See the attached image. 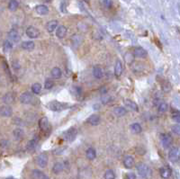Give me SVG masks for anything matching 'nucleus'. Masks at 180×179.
<instances>
[{
    "mask_svg": "<svg viewBox=\"0 0 180 179\" xmlns=\"http://www.w3.org/2000/svg\"><path fill=\"white\" fill-rule=\"evenodd\" d=\"M134 163H135V161H134L133 157L129 156V155L124 157V158H123V166H124L126 168H128V169L131 168V167L134 166Z\"/></svg>",
    "mask_w": 180,
    "mask_h": 179,
    "instance_id": "nucleus-12",
    "label": "nucleus"
},
{
    "mask_svg": "<svg viewBox=\"0 0 180 179\" xmlns=\"http://www.w3.org/2000/svg\"><path fill=\"white\" fill-rule=\"evenodd\" d=\"M85 1H86V2H88V0H85Z\"/></svg>",
    "mask_w": 180,
    "mask_h": 179,
    "instance_id": "nucleus-46",
    "label": "nucleus"
},
{
    "mask_svg": "<svg viewBox=\"0 0 180 179\" xmlns=\"http://www.w3.org/2000/svg\"><path fill=\"white\" fill-rule=\"evenodd\" d=\"M32 91L33 94L35 95H38L41 93V85L40 83H34L32 85Z\"/></svg>",
    "mask_w": 180,
    "mask_h": 179,
    "instance_id": "nucleus-33",
    "label": "nucleus"
},
{
    "mask_svg": "<svg viewBox=\"0 0 180 179\" xmlns=\"http://www.w3.org/2000/svg\"><path fill=\"white\" fill-rule=\"evenodd\" d=\"M39 127L43 131H47L50 129L49 121H48V119L46 117H42L41 119H40V121H39Z\"/></svg>",
    "mask_w": 180,
    "mask_h": 179,
    "instance_id": "nucleus-11",
    "label": "nucleus"
},
{
    "mask_svg": "<svg viewBox=\"0 0 180 179\" xmlns=\"http://www.w3.org/2000/svg\"><path fill=\"white\" fill-rule=\"evenodd\" d=\"M8 38H9L10 41H14V42H18V41H20V39H21V37H20L18 32L15 31V30H11V31L8 32Z\"/></svg>",
    "mask_w": 180,
    "mask_h": 179,
    "instance_id": "nucleus-18",
    "label": "nucleus"
},
{
    "mask_svg": "<svg viewBox=\"0 0 180 179\" xmlns=\"http://www.w3.org/2000/svg\"><path fill=\"white\" fill-rule=\"evenodd\" d=\"M133 55L137 58H144L147 56V52L146 50H144L142 47H138V48H135L133 51Z\"/></svg>",
    "mask_w": 180,
    "mask_h": 179,
    "instance_id": "nucleus-16",
    "label": "nucleus"
},
{
    "mask_svg": "<svg viewBox=\"0 0 180 179\" xmlns=\"http://www.w3.org/2000/svg\"><path fill=\"white\" fill-rule=\"evenodd\" d=\"M86 158H87L89 160H93V159H95L96 157H97V151H96V150L93 149V148H89V149H87L86 151Z\"/></svg>",
    "mask_w": 180,
    "mask_h": 179,
    "instance_id": "nucleus-26",
    "label": "nucleus"
},
{
    "mask_svg": "<svg viewBox=\"0 0 180 179\" xmlns=\"http://www.w3.org/2000/svg\"><path fill=\"white\" fill-rule=\"evenodd\" d=\"M6 179H16V178H15V177H12V176H10V177H7V178H6Z\"/></svg>",
    "mask_w": 180,
    "mask_h": 179,
    "instance_id": "nucleus-44",
    "label": "nucleus"
},
{
    "mask_svg": "<svg viewBox=\"0 0 180 179\" xmlns=\"http://www.w3.org/2000/svg\"><path fill=\"white\" fill-rule=\"evenodd\" d=\"M33 100V96L29 92H24L20 96V102L24 105L31 104Z\"/></svg>",
    "mask_w": 180,
    "mask_h": 179,
    "instance_id": "nucleus-9",
    "label": "nucleus"
},
{
    "mask_svg": "<svg viewBox=\"0 0 180 179\" xmlns=\"http://www.w3.org/2000/svg\"><path fill=\"white\" fill-rule=\"evenodd\" d=\"M63 170H64V165H63L62 163H60V162L55 163V164L53 165V166H52V172H53L54 174H56V175L61 173Z\"/></svg>",
    "mask_w": 180,
    "mask_h": 179,
    "instance_id": "nucleus-25",
    "label": "nucleus"
},
{
    "mask_svg": "<svg viewBox=\"0 0 180 179\" xmlns=\"http://www.w3.org/2000/svg\"><path fill=\"white\" fill-rule=\"evenodd\" d=\"M53 85H54L53 80H52L50 78L46 79V81H45V84H44V87L45 88H46V89H52L53 87Z\"/></svg>",
    "mask_w": 180,
    "mask_h": 179,
    "instance_id": "nucleus-37",
    "label": "nucleus"
},
{
    "mask_svg": "<svg viewBox=\"0 0 180 179\" xmlns=\"http://www.w3.org/2000/svg\"><path fill=\"white\" fill-rule=\"evenodd\" d=\"M47 107L53 112H61L70 107V105L68 103H62L59 101H52L47 105Z\"/></svg>",
    "mask_w": 180,
    "mask_h": 179,
    "instance_id": "nucleus-1",
    "label": "nucleus"
},
{
    "mask_svg": "<svg viewBox=\"0 0 180 179\" xmlns=\"http://www.w3.org/2000/svg\"><path fill=\"white\" fill-rule=\"evenodd\" d=\"M19 7V3L16 1V0H10L8 3V9L12 12L15 11Z\"/></svg>",
    "mask_w": 180,
    "mask_h": 179,
    "instance_id": "nucleus-31",
    "label": "nucleus"
},
{
    "mask_svg": "<svg viewBox=\"0 0 180 179\" xmlns=\"http://www.w3.org/2000/svg\"><path fill=\"white\" fill-rule=\"evenodd\" d=\"M168 159L173 162L176 163L179 160V149L176 147L172 148L169 152H168Z\"/></svg>",
    "mask_w": 180,
    "mask_h": 179,
    "instance_id": "nucleus-5",
    "label": "nucleus"
},
{
    "mask_svg": "<svg viewBox=\"0 0 180 179\" xmlns=\"http://www.w3.org/2000/svg\"><path fill=\"white\" fill-rule=\"evenodd\" d=\"M37 143H38V141L36 139H32V141H30L27 144V147H26L27 150L28 151H33L36 149Z\"/></svg>",
    "mask_w": 180,
    "mask_h": 179,
    "instance_id": "nucleus-30",
    "label": "nucleus"
},
{
    "mask_svg": "<svg viewBox=\"0 0 180 179\" xmlns=\"http://www.w3.org/2000/svg\"><path fill=\"white\" fill-rule=\"evenodd\" d=\"M13 134H14V137L16 141H21L24 136V131L21 128H16L14 130Z\"/></svg>",
    "mask_w": 180,
    "mask_h": 179,
    "instance_id": "nucleus-19",
    "label": "nucleus"
},
{
    "mask_svg": "<svg viewBox=\"0 0 180 179\" xmlns=\"http://www.w3.org/2000/svg\"><path fill=\"white\" fill-rule=\"evenodd\" d=\"M58 27V21L57 20H52L50 22L47 23V25H46V29L49 32H54Z\"/></svg>",
    "mask_w": 180,
    "mask_h": 179,
    "instance_id": "nucleus-24",
    "label": "nucleus"
},
{
    "mask_svg": "<svg viewBox=\"0 0 180 179\" xmlns=\"http://www.w3.org/2000/svg\"><path fill=\"white\" fill-rule=\"evenodd\" d=\"M45 1H46V2H50V1H51V0H45Z\"/></svg>",
    "mask_w": 180,
    "mask_h": 179,
    "instance_id": "nucleus-45",
    "label": "nucleus"
},
{
    "mask_svg": "<svg viewBox=\"0 0 180 179\" xmlns=\"http://www.w3.org/2000/svg\"><path fill=\"white\" fill-rule=\"evenodd\" d=\"M104 5L106 8H110L112 7V2L110 0H104Z\"/></svg>",
    "mask_w": 180,
    "mask_h": 179,
    "instance_id": "nucleus-43",
    "label": "nucleus"
},
{
    "mask_svg": "<svg viewBox=\"0 0 180 179\" xmlns=\"http://www.w3.org/2000/svg\"><path fill=\"white\" fill-rule=\"evenodd\" d=\"M136 168H137L139 175L142 176V178H150L152 175V171H151L150 167L144 163L138 164Z\"/></svg>",
    "mask_w": 180,
    "mask_h": 179,
    "instance_id": "nucleus-2",
    "label": "nucleus"
},
{
    "mask_svg": "<svg viewBox=\"0 0 180 179\" xmlns=\"http://www.w3.org/2000/svg\"><path fill=\"white\" fill-rule=\"evenodd\" d=\"M173 119H174V121H176L177 123L180 122V116H179V113H178V112H176V113L173 115Z\"/></svg>",
    "mask_w": 180,
    "mask_h": 179,
    "instance_id": "nucleus-42",
    "label": "nucleus"
},
{
    "mask_svg": "<svg viewBox=\"0 0 180 179\" xmlns=\"http://www.w3.org/2000/svg\"><path fill=\"white\" fill-rule=\"evenodd\" d=\"M126 179H136V175L134 173H128L126 175Z\"/></svg>",
    "mask_w": 180,
    "mask_h": 179,
    "instance_id": "nucleus-41",
    "label": "nucleus"
},
{
    "mask_svg": "<svg viewBox=\"0 0 180 179\" xmlns=\"http://www.w3.org/2000/svg\"><path fill=\"white\" fill-rule=\"evenodd\" d=\"M32 177L33 179H50L44 173H42L41 171L38 170V169H34L32 172Z\"/></svg>",
    "mask_w": 180,
    "mask_h": 179,
    "instance_id": "nucleus-13",
    "label": "nucleus"
},
{
    "mask_svg": "<svg viewBox=\"0 0 180 179\" xmlns=\"http://www.w3.org/2000/svg\"><path fill=\"white\" fill-rule=\"evenodd\" d=\"M159 174H160V176L163 178V179H167L171 176V174H172V171L169 167L167 166H164V167H161L160 170H159Z\"/></svg>",
    "mask_w": 180,
    "mask_h": 179,
    "instance_id": "nucleus-15",
    "label": "nucleus"
},
{
    "mask_svg": "<svg viewBox=\"0 0 180 179\" xmlns=\"http://www.w3.org/2000/svg\"><path fill=\"white\" fill-rule=\"evenodd\" d=\"M105 179H115V174L112 169H108L105 173Z\"/></svg>",
    "mask_w": 180,
    "mask_h": 179,
    "instance_id": "nucleus-35",
    "label": "nucleus"
},
{
    "mask_svg": "<svg viewBox=\"0 0 180 179\" xmlns=\"http://www.w3.org/2000/svg\"><path fill=\"white\" fill-rule=\"evenodd\" d=\"M103 75H104V73H103V70H102L101 68H99V67H95V68L93 69V76H94L96 78H97V79L102 78Z\"/></svg>",
    "mask_w": 180,
    "mask_h": 179,
    "instance_id": "nucleus-28",
    "label": "nucleus"
},
{
    "mask_svg": "<svg viewBox=\"0 0 180 179\" xmlns=\"http://www.w3.org/2000/svg\"><path fill=\"white\" fill-rule=\"evenodd\" d=\"M113 113H114V115H116V116H118V117H122V116H124V115L127 113V110H126L124 107L117 106V107H114V108Z\"/></svg>",
    "mask_w": 180,
    "mask_h": 179,
    "instance_id": "nucleus-21",
    "label": "nucleus"
},
{
    "mask_svg": "<svg viewBox=\"0 0 180 179\" xmlns=\"http://www.w3.org/2000/svg\"><path fill=\"white\" fill-rule=\"evenodd\" d=\"M72 90H73V93L75 94L76 96H81V88L80 87H78V86H73Z\"/></svg>",
    "mask_w": 180,
    "mask_h": 179,
    "instance_id": "nucleus-40",
    "label": "nucleus"
},
{
    "mask_svg": "<svg viewBox=\"0 0 180 179\" xmlns=\"http://www.w3.org/2000/svg\"><path fill=\"white\" fill-rule=\"evenodd\" d=\"M167 108H168L167 104L165 103V102H162V103H160L159 105V113H166V112L167 111Z\"/></svg>",
    "mask_w": 180,
    "mask_h": 179,
    "instance_id": "nucleus-36",
    "label": "nucleus"
},
{
    "mask_svg": "<svg viewBox=\"0 0 180 179\" xmlns=\"http://www.w3.org/2000/svg\"><path fill=\"white\" fill-rule=\"evenodd\" d=\"M171 130L175 134H176V135H179V134H180V126H179V124H176V125L172 126Z\"/></svg>",
    "mask_w": 180,
    "mask_h": 179,
    "instance_id": "nucleus-39",
    "label": "nucleus"
},
{
    "mask_svg": "<svg viewBox=\"0 0 180 179\" xmlns=\"http://www.w3.org/2000/svg\"><path fill=\"white\" fill-rule=\"evenodd\" d=\"M86 122L90 124V125H93V126H96V125H98L101 122V118L98 114H92L88 117V119L86 120Z\"/></svg>",
    "mask_w": 180,
    "mask_h": 179,
    "instance_id": "nucleus-10",
    "label": "nucleus"
},
{
    "mask_svg": "<svg viewBox=\"0 0 180 179\" xmlns=\"http://www.w3.org/2000/svg\"><path fill=\"white\" fill-rule=\"evenodd\" d=\"M35 11L40 15H46L49 14V8L45 5H39L35 7Z\"/></svg>",
    "mask_w": 180,
    "mask_h": 179,
    "instance_id": "nucleus-14",
    "label": "nucleus"
},
{
    "mask_svg": "<svg viewBox=\"0 0 180 179\" xmlns=\"http://www.w3.org/2000/svg\"><path fill=\"white\" fill-rule=\"evenodd\" d=\"M124 58H125V60L127 61V63H129V64H131V63L133 61V60H134L133 55H132L131 53H130V52L126 53L125 56H124Z\"/></svg>",
    "mask_w": 180,
    "mask_h": 179,
    "instance_id": "nucleus-38",
    "label": "nucleus"
},
{
    "mask_svg": "<svg viewBox=\"0 0 180 179\" xmlns=\"http://www.w3.org/2000/svg\"><path fill=\"white\" fill-rule=\"evenodd\" d=\"M48 162H49V157H48V155L46 153L40 154L36 158V163L41 168L46 167L47 165H48Z\"/></svg>",
    "mask_w": 180,
    "mask_h": 179,
    "instance_id": "nucleus-4",
    "label": "nucleus"
},
{
    "mask_svg": "<svg viewBox=\"0 0 180 179\" xmlns=\"http://www.w3.org/2000/svg\"><path fill=\"white\" fill-rule=\"evenodd\" d=\"M77 135V129L74 128V127H71V128L68 129L66 131H64V132L62 133V138H63L65 141L71 142V141H73L76 139Z\"/></svg>",
    "mask_w": 180,
    "mask_h": 179,
    "instance_id": "nucleus-3",
    "label": "nucleus"
},
{
    "mask_svg": "<svg viewBox=\"0 0 180 179\" xmlns=\"http://www.w3.org/2000/svg\"><path fill=\"white\" fill-rule=\"evenodd\" d=\"M51 74H52V77L53 78H60L62 75V72H61V69L60 68H53L51 71Z\"/></svg>",
    "mask_w": 180,
    "mask_h": 179,
    "instance_id": "nucleus-29",
    "label": "nucleus"
},
{
    "mask_svg": "<svg viewBox=\"0 0 180 179\" xmlns=\"http://www.w3.org/2000/svg\"><path fill=\"white\" fill-rule=\"evenodd\" d=\"M122 73V63L120 60H117L114 65V75L115 77H120Z\"/></svg>",
    "mask_w": 180,
    "mask_h": 179,
    "instance_id": "nucleus-20",
    "label": "nucleus"
},
{
    "mask_svg": "<svg viewBox=\"0 0 180 179\" xmlns=\"http://www.w3.org/2000/svg\"><path fill=\"white\" fill-rule=\"evenodd\" d=\"M161 143H162L163 148L167 149L172 145L173 139H172V137L169 135V134H163L162 137H161Z\"/></svg>",
    "mask_w": 180,
    "mask_h": 179,
    "instance_id": "nucleus-7",
    "label": "nucleus"
},
{
    "mask_svg": "<svg viewBox=\"0 0 180 179\" xmlns=\"http://www.w3.org/2000/svg\"><path fill=\"white\" fill-rule=\"evenodd\" d=\"M26 35L31 39H37L40 36V32L37 28L33 26H29L26 29Z\"/></svg>",
    "mask_w": 180,
    "mask_h": 179,
    "instance_id": "nucleus-8",
    "label": "nucleus"
},
{
    "mask_svg": "<svg viewBox=\"0 0 180 179\" xmlns=\"http://www.w3.org/2000/svg\"><path fill=\"white\" fill-rule=\"evenodd\" d=\"M124 104H125V105H126V107H127L128 109H131V110L133 111V112H138V111H139L138 105L135 103V102L130 100V99H126L125 102H124Z\"/></svg>",
    "mask_w": 180,
    "mask_h": 179,
    "instance_id": "nucleus-17",
    "label": "nucleus"
},
{
    "mask_svg": "<svg viewBox=\"0 0 180 179\" xmlns=\"http://www.w3.org/2000/svg\"><path fill=\"white\" fill-rule=\"evenodd\" d=\"M21 47L25 51H32L35 47V44L32 41H25L22 43Z\"/></svg>",
    "mask_w": 180,
    "mask_h": 179,
    "instance_id": "nucleus-23",
    "label": "nucleus"
},
{
    "mask_svg": "<svg viewBox=\"0 0 180 179\" xmlns=\"http://www.w3.org/2000/svg\"><path fill=\"white\" fill-rule=\"evenodd\" d=\"M12 48H13V44H12V42H11L10 41H8V40H7V41H5L4 45H3L4 52H9V51H11Z\"/></svg>",
    "mask_w": 180,
    "mask_h": 179,
    "instance_id": "nucleus-34",
    "label": "nucleus"
},
{
    "mask_svg": "<svg viewBox=\"0 0 180 179\" xmlns=\"http://www.w3.org/2000/svg\"><path fill=\"white\" fill-rule=\"evenodd\" d=\"M67 34V28L64 25H60L59 27H57L56 30V36L60 39H62L66 36Z\"/></svg>",
    "mask_w": 180,
    "mask_h": 179,
    "instance_id": "nucleus-22",
    "label": "nucleus"
},
{
    "mask_svg": "<svg viewBox=\"0 0 180 179\" xmlns=\"http://www.w3.org/2000/svg\"><path fill=\"white\" fill-rule=\"evenodd\" d=\"M131 131H132L133 133L138 134V133H141V132H142V126H141L140 123L134 122V123H132V124L131 125Z\"/></svg>",
    "mask_w": 180,
    "mask_h": 179,
    "instance_id": "nucleus-27",
    "label": "nucleus"
},
{
    "mask_svg": "<svg viewBox=\"0 0 180 179\" xmlns=\"http://www.w3.org/2000/svg\"><path fill=\"white\" fill-rule=\"evenodd\" d=\"M14 100H15V97L12 94H7L3 97V102L6 105H10V104L14 103Z\"/></svg>",
    "mask_w": 180,
    "mask_h": 179,
    "instance_id": "nucleus-32",
    "label": "nucleus"
},
{
    "mask_svg": "<svg viewBox=\"0 0 180 179\" xmlns=\"http://www.w3.org/2000/svg\"><path fill=\"white\" fill-rule=\"evenodd\" d=\"M13 114V110L8 105H4L0 106V116L10 117Z\"/></svg>",
    "mask_w": 180,
    "mask_h": 179,
    "instance_id": "nucleus-6",
    "label": "nucleus"
}]
</instances>
